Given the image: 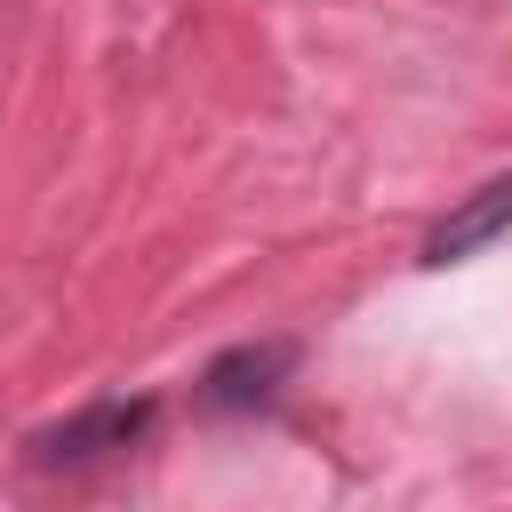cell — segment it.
<instances>
[{"label": "cell", "mask_w": 512, "mask_h": 512, "mask_svg": "<svg viewBox=\"0 0 512 512\" xmlns=\"http://www.w3.org/2000/svg\"><path fill=\"white\" fill-rule=\"evenodd\" d=\"M288 376H296V344H288V336H264V344H232L224 360H208V376H200V408H216V416L264 408V400H272Z\"/></svg>", "instance_id": "cell-1"}, {"label": "cell", "mask_w": 512, "mask_h": 512, "mask_svg": "<svg viewBox=\"0 0 512 512\" xmlns=\"http://www.w3.org/2000/svg\"><path fill=\"white\" fill-rule=\"evenodd\" d=\"M144 432H152V400H96V408L64 416L56 432H40L32 448H40V464H96L112 448H136Z\"/></svg>", "instance_id": "cell-2"}, {"label": "cell", "mask_w": 512, "mask_h": 512, "mask_svg": "<svg viewBox=\"0 0 512 512\" xmlns=\"http://www.w3.org/2000/svg\"><path fill=\"white\" fill-rule=\"evenodd\" d=\"M504 232H512V176H488L480 192H464V200L424 232V264H432V272H448V264L480 256V248H496Z\"/></svg>", "instance_id": "cell-3"}]
</instances>
